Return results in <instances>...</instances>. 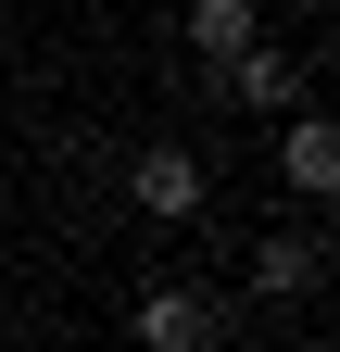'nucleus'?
Returning <instances> with one entry per match:
<instances>
[{"label":"nucleus","mask_w":340,"mask_h":352,"mask_svg":"<svg viewBox=\"0 0 340 352\" xmlns=\"http://www.w3.org/2000/svg\"><path fill=\"white\" fill-rule=\"evenodd\" d=\"M126 201H139V214H151V227H189V214H202V201H215V164H202L189 139H151L139 164H126Z\"/></svg>","instance_id":"nucleus-1"},{"label":"nucleus","mask_w":340,"mask_h":352,"mask_svg":"<svg viewBox=\"0 0 340 352\" xmlns=\"http://www.w3.org/2000/svg\"><path fill=\"white\" fill-rule=\"evenodd\" d=\"M240 289H252V302H315V289H328V239H315V227H265V239L240 252Z\"/></svg>","instance_id":"nucleus-2"},{"label":"nucleus","mask_w":340,"mask_h":352,"mask_svg":"<svg viewBox=\"0 0 340 352\" xmlns=\"http://www.w3.org/2000/svg\"><path fill=\"white\" fill-rule=\"evenodd\" d=\"M126 327H139L151 352H202V340H227V302H215V289H189V277H151Z\"/></svg>","instance_id":"nucleus-3"},{"label":"nucleus","mask_w":340,"mask_h":352,"mask_svg":"<svg viewBox=\"0 0 340 352\" xmlns=\"http://www.w3.org/2000/svg\"><path fill=\"white\" fill-rule=\"evenodd\" d=\"M277 176H290V201H340V126L315 101L277 113Z\"/></svg>","instance_id":"nucleus-4"},{"label":"nucleus","mask_w":340,"mask_h":352,"mask_svg":"<svg viewBox=\"0 0 340 352\" xmlns=\"http://www.w3.org/2000/svg\"><path fill=\"white\" fill-rule=\"evenodd\" d=\"M215 76H227V101H240V113H290V101H315V76L290 63V51H265V38H252V51H227Z\"/></svg>","instance_id":"nucleus-5"},{"label":"nucleus","mask_w":340,"mask_h":352,"mask_svg":"<svg viewBox=\"0 0 340 352\" xmlns=\"http://www.w3.org/2000/svg\"><path fill=\"white\" fill-rule=\"evenodd\" d=\"M177 38H189L202 63H227V51H252V38H265V13H252V0H189V25H177Z\"/></svg>","instance_id":"nucleus-6"}]
</instances>
